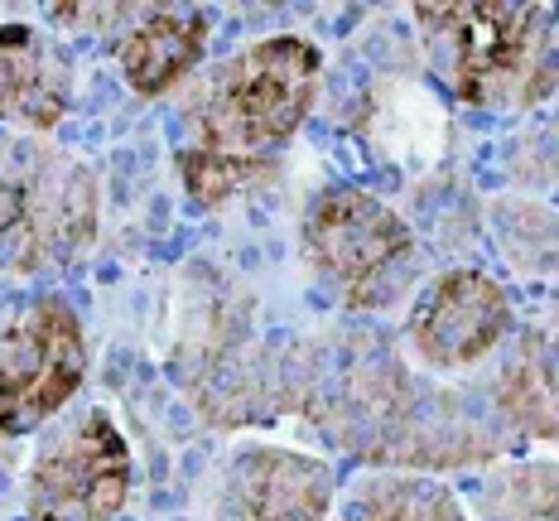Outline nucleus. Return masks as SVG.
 Returning a JSON list of instances; mask_svg holds the SVG:
<instances>
[{
  "label": "nucleus",
  "mask_w": 559,
  "mask_h": 521,
  "mask_svg": "<svg viewBox=\"0 0 559 521\" xmlns=\"http://www.w3.org/2000/svg\"><path fill=\"white\" fill-rule=\"evenodd\" d=\"M241 396L227 425L255 421V396L265 415L305 411L337 449L391 463V469H459L507 449V430H487L477 415L459 411L453 391H425L381 343H289L265 347L261 363H241Z\"/></svg>",
  "instance_id": "1"
},
{
  "label": "nucleus",
  "mask_w": 559,
  "mask_h": 521,
  "mask_svg": "<svg viewBox=\"0 0 559 521\" xmlns=\"http://www.w3.org/2000/svg\"><path fill=\"white\" fill-rule=\"evenodd\" d=\"M323 58L299 34H275L231 54L189 111V141L179 145L183 189L198 208L217 213L237 193L271 179L275 155L305 126L319 97Z\"/></svg>",
  "instance_id": "2"
},
{
  "label": "nucleus",
  "mask_w": 559,
  "mask_h": 521,
  "mask_svg": "<svg viewBox=\"0 0 559 521\" xmlns=\"http://www.w3.org/2000/svg\"><path fill=\"white\" fill-rule=\"evenodd\" d=\"M435 73L468 107H526L559 83V25L545 5L453 0L415 5Z\"/></svg>",
  "instance_id": "3"
},
{
  "label": "nucleus",
  "mask_w": 559,
  "mask_h": 521,
  "mask_svg": "<svg viewBox=\"0 0 559 521\" xmlns=\"http://www.w3.org/2000/svg\"><path fill=\"white\" fill-rule=\"evenodd\" d=\"M97 241V179L78 155L39 135L0 141V271L44 275Z\"/></svg>",
  "instance_id": "4"
},
{
  "label": "nucleus",
  "mask_w": 559,
  "mask_h": 521,
  "mask_svg": "<svg viewBox=\"0 0 559 521\" xmlns=\"http://www.w3.org/2000/svg\"><path fill=\"white\" fill-rule=\"evenodd\" d=\"M299 241L319 285L347 309L391 305L419 265L415 232L395 217V208L353 183L313 193L299 223Z\"/></svg>",
  "instance_id": "5"
},
{
  "label": "nucleus",
  "mask_w": 559,
  "mask_h": 521,
  "mask_svg": "<svg viewBox=\"0 0 559 521\" xmlns=\"http://www.w3.org/2000/svg\"><path fill=\"white\" fill-rule=\"evenodd\" d=\"M131 497V445L107 411L83 405L39 445L25 478L29 521H116Z\"/></svg>",
  "instance_id": "6"
},
{
  "label": "nucleus",
  "mask_w": 559,
  "mask_h": 521,
  "mask_svg": "<svg viewBox=\"0 0 559 521\" xmlns=\"http://www.w3.org/2000/svg\"><path fill=\"white\" fill-rule=\"evenodd\" d=\"M87 381V333L68 299L34 305L0 333V439H20L58 415Z\"/></svg>",
  "instance_id": "7"
},
{
  "label": "nucleus",
  "mask_w": 559,
  "mask_h": 521,
  "mask_svg": "<svg viewBox=\"0 0 559 521\" xmlns=\"http://www.w3.org/2000/svg\"><path fill=\"white\" fill-rule=\"evenodd\" d=\"M511 295L483 271H444L411 309V343L435 372L487 357L511 333Z\"/></svg>",
  "instance_id": "8"
},
{
  "label": "nucleus",
  "mask_w": 559,
  "mask_h": 521,
  "mask_svg": "<svg viewBox=\"0 0 559 521\" xmlns=\"http://www.w3.org/2000/svg\"><path fill=\"white\" fill-rule=\"evenodd\" d=\"M333 469L295 449H237L217 473L213 521H329Z\"/></svg>",
  "instance_id": "9"
},
{
  "label": "nucleus",
  "mask_w": 559,
  "mask_h": 521,
  "mask_svg": "<svg viewBox=\"0 0 559 521\" xmlns=\"http://www.w3.org/2000/svg\"><path fill=\"white\" fill-rule=\"evenodd\" d=\"M73 97V68L44 29L0 25V121L53 131Z\"/></svg>",
  "instance_id": "10"
},
{
  "label": "nucleus",
  "mask_w": 559,
  "mask_h": 521,
  "mask_svg": "<svg viewBox=\"0 0 559 521\" xmlns=\"http://www.w3.org/2000/svg\"><path fill=\"white\" fill-rule=\"evenodd\" d=\"M492 396L507 435L559 445V333H521L492 381Z\"/></svg>",
  "instance_id": "11"
},
{
  "label": "nucleus",
  "mask_w": 559,
  "mask_h": 521,
  "mask_svg": "<svg viewBox=\"0 0 559 521\" xmlns=\"http://www.w3.org/2000/svg\"><path fill=\"white\" fill-rule=\"evenodd\" d=\"M207 15L203 10H150L145 20H135L126 29L121 49V73L140 97H159L169 92L179 78H189L198 68V58L207 49Z\"/></svg>",
  "instance_id": "12"
},
{
  "label": "nucleus",
  "mask_w": 559,
  "mask_h": 521,
  "mask_svg": "<svg viewBox=\"0 0 559 521\" xmlns=\"http://www.w3.org/2000/svg\"><path fill=\"white\" fill-rule=\"evenodd\" d=\"M337 521H468L453 493L435 478H367L343 502Z\"/></svg>",
  "instance_id": "13"
},
{
  "label": "nucleus",
  "mask_w": 559,
  "mask_h": 521,
  "mask_svg": "<svg viewBox=\"0 0 559 521\" xmlns=\"http://www.w3.org/2000/svg\"><path fill=\"white\" fill-rule=\"evenodd\" d=\"M483 521H559V463H511L492 473Z\"/></svg>",
  "instance_id": "14"
},
{
  "label": "nucleus",
  "mask_w": 559,
  "mask_h": 521,
  "mask_svg": "<svg viewBox=\"0 0 559 521\" xmlns=\"http://www.w3.org/2000/svg\"><path fill=\"white\" fill-rule=\"evenodd\" d=\"M126 15H135L131 5H53L49 20L63 29H107V25H121Z\"/></svg>",
  "instance_id": "15"
}]
</instances>
